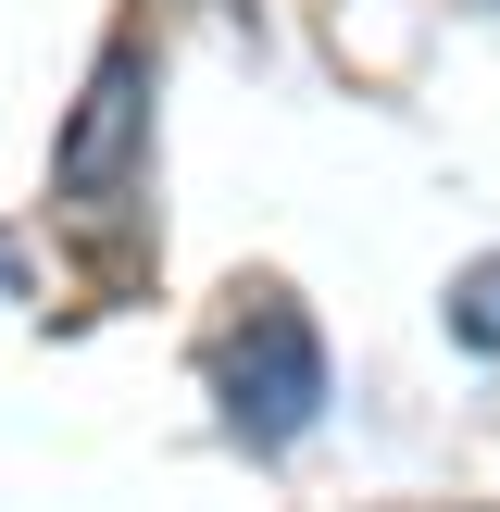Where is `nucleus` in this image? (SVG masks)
<instances>
[{
	"label": "nucleus",
	"mask_w": 500,
	"mask_h": 512,
	"mask_svg": "<svg viewBox=\"0 0 500 512\" xmlns=\"http://www.w3.org/2000/svg\"><path fill=\"white\" fill-rule=\"evenodd\" d=\"M213 388H225V425H238L250 450H288L300 425L325 413L313 313H300L288 288H238V313H225V338H213Z\"/></svg>",
	"instance_id": "obj_1"
},
{
	"label": "nucleus",
	"mask_w": 500,
	"mask_h": 512,
	"mask_svg": "<svg viewBox=\"0 0 500 512\" xmlns=\"http://www.w3.org/2000/svg\"><path fill=\"white\" fill-rule=\"evenodd\" d=\"M50 188H63V213L88 225H113L125 200L150 188V63H138V38H113L100 50V75H88V100H75V125H63V150H50Z\"/></svg>",
	"instance_id": "obj_2"
},
{
	"label": "nucleus",
	"mask_w": 500,
	"mask_h": 512,
	"mask_svg": "<svg viewBox=\"0 0 500 512\" xmlns=\"http://www.w3.org/2000/svg\"><path fill=\"white\" fill-rule=\"evenodd\" d=\"M450 338H463V350H488V363H500V250H488V263H463V275H450Z\"/></svg>",
	"instance_id": "obj_3"
},
{
	"label": "nucleus",
	"mask_w": 500,
	"mask_h": 512,
	"mask_svg": "<svg viewBox=\"0 0 500 512\" xmlns=\"http://www.w3.org/2000/svg\"><path fill=\"white\" fill-rule=\"evenodd\" d=\"M488 13H500V0H488Z\"/></svg>",
	"instance_id": "obj_4"
}]
</instances>
